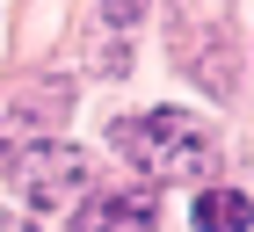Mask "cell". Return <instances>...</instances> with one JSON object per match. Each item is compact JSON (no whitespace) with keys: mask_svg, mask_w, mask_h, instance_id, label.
Masks as SVG:
<instances>
[{"mask_svg":"<svg viewBox=\"0 0 254 232\" xmlns=\"http://www.w3.org/2000/svg\"><path fill=\"white\" fill-rule=\"evenodd\" d=\"M117 145L153 174V181H196V174H211V131H203L189 109L117 116Z\"/></svg>","mask_w":254,"mask_h":232,"instance_id":"cell-1","label":"cell"},{"mask_svg":"<svg viewBox=\"0 0 254 232\" xmlns=\"http://www.w3.org/2000/svg\"><path fill=\"white\" fill-rule=\"evenodd\" d=\"M95 174H87V153L80 145H59V138H37V145H22L15 153V189L29 196V211H59L87 189Z\"/></svg>","mask_w":254,"mask_h":232,"instance_id":"cell-2","label":"cell"},{"mask_svg":"<svg viewBox=\"0 0 254 232\" xmlns=\"http://www.w3.org/2000/svg\"><path fill=\"white\" fill-rule=\"evenodd\" d=\"M153 225H160L153 189H95L73 218V232H153Z\"/></svg>","mask_w":254,"mask_h":232,"instance_id":"cell-3","label":"cell"},{"mask_svg":"<svg viewBox=\"0 0 254 232\" xmlns=\"http://www.w3.org/2000/svg\"><path fill=\"white\" fill-rule=\"evenodd\" d=\"M196 232H247V196L240 189H203L196 196Z\"/></svg>","mask_w":254,"mask_h":232,"instance_id":"cell-4","label":"cell"},{"mask_svg":"<svg viewBox=\"0 0 254 232\" xmlns=\"http://www.w3.org/2000/svg\"><path fill=\"white\" fill-rule=\"evenodd\" d=\"M109 15H117V22H131V15H138V0H109Z\"/></svg>","mask_w":254,"mask_h":232,"instance_id":"cell-5","label":"cell"}]
</instances>
